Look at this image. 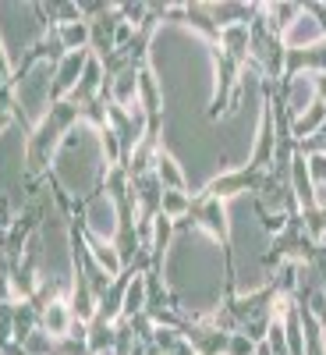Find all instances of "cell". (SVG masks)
<instances>
[{
    "label": "cell",
    "instance_id": "6da1fadb",
    "mask_svg": "<svg viewBox=\"0 0 326 355\" xmlns=\"http://www.w3.org/2000/svg\"><path fill=\"white\" fill-rule=\"evenodd\" d=\"M160 281L185 323H206L230 299L227 249L192 217L174 224V239L160 259Z\"/></svg>",
    "mask_w": 326,
    "mask_h": 355
},
{
    "label": "cell",
    "instance_id": "7a4b0ae2",
    "mask_svg": "<svg viewBox=\"0 0 326 355\" xmlns=\"http://www.w3.org/2000/svg\"><path fill=\"white\" fill-rule=\"evenodd\" d=\"M107 171H110V160L103 153L100 128L78 117V121L71 125V132L61 139V146H57L53 160H50V178H53L57 196H61L64 202L82 206L85 199L103 192Z\"/></svg>",
    "mask_w": 326,
    "mask_h": 355
},
{
    "label": "cell",
    "instance_id": "3957f363",
    "mask_svg": "<svg viewBox=\"0 0 326 355\" xmlns=\"http://www.w3.org/2000/svg\"><path fill=\"white\" fill-rule=\"evenodd\" d=\"M33 196L28 182V128L18 121L0 128V217L15 224Z\"/></svg>",
    "mask_w": 326,
    "mask_h": 355
},
{
    "label": "cell",
    "instance_id": "277c9868",
    "mask_svg": "<svg viewBox=\"0 0 326 355\" xmlns=\"http://www.w3.org/2000/svg\"><path fill=\"white\" fill-rule=\"evenodd\" d=\"M53 61H43V57H28V61L11 75V96H15V117L36 132L46 114L53 110Z\"/></svg>",
    "mask_w": 326,
    "mask_h": 355
},
{
    "label": "cell",
    "instance_id": "5b68a950",
    "mask_svg": "<svg viewBox=\"0 0 326 355\" xmlns=\"http://www.w3.org/2000/svg\"><path fill=\"white\" fill-rule=\"evenodd\" d=\"M50 28L53 25L43 4H0V46L11 61V71L28 61V53L46 40Z\"/></svg>",
    "mask_w": 326,
    "mask_h": 355
},
{
    "label": "cell",
    "instance_id": "8992f818",
    "mask_svg": "<svg viewBox=\"0 0 326 355\" xmlns=\"http://www.w3.org/2000/svg\"><path fill=\"white\" fill-rule=\"evenodd\" d=\"M75 121H78V110L68 100H61V103H53V110L46 114V121L36 132H28V182H39L50 171L57 146H61V139L71 132Z\"/></svg>",
    "mask_w": 326,
    "mask_h": 355
},
{
    "label": "cell",
    "instance_id": "52a82bcc",
    "mask_svg": "<svg viewBox=\"0 0 326 355\" xmlns=\"http://www.w3.org/2000/svg\"><path fill=\"white\" fill-rule=\"evenodd\" d=\"M82 234L93 242L117 245V234H121V206L107 192H96L93 199L82 202Z\"/></svg>",
    "mask_w": 326,
    "mask_h": 355
},
{
    "label": "cell",
    "instance_id": "ba28073f",
    "mask_svg": "<svg viewBox=\"0 0 326 355\" xmlns=\"http://www.w3.org/2000/svg\"><path fill=\"white\" fill-rule=\"evenodd\" d=\"M280 110L287 117V125L294 117H302L312 103H316V89H312V75L309 71H298V75H287L284 78V89H280Z\"/></svg>",
    "mask_w": 326,
    "mask_h": 355
},
{
    "label": "cell",
    "instance_id": "9c48e42d",
    "mask_svg": "<svg viewBox=\"0 0 326 355\" xmlns=\"http://www.w3.org/2000/svg\"><path fill=\"white\" fill-rule=\"evenodd\" d=\"M326 36H323V28H319V21L312 18V11L302 4V11H298V18H294L284 33H280V46L287 50V53H302V50H312V46H319Z\"/></svg>",
    "mask_w": 326,
    "mask_h": 355
},
{
    "label": "cell",
    "instance_id": "30bf717a",
    "mask_svg": "<svg viewBox=\"0 0 326 355\" xmlns=\"http://www.w3.org/2000/svg\"><path fill=\"white\" fill-rule=\"evenodd\" d=\"M89 53L93 50H75V53H64L61 61H57V68H53V103H61L75 93V85H78V78L89 64Z\"/></svg>",
    "mask_w": 326,
    "mask_h": 355
},
{
    "label": "cell",
    "instance_id": "8fae6325",
    "mask_svg": "<svg viewBox=\"0 0 326 355\" xmlns=\"http://www.w3.org/2000/svg\"><path fill=\"white\" fill-rule=\"evenodd\" d=\"M206 234H213L217 242H227V206L220 199H210V196H199L192 202V214H188Z\"/></svg>",
    "mask_w": 326,
    "mask_h": 355
},
{
    "label": "cell",
    "instance_id": "7c38bea8",
    "mask_svg": "<svg viewBox=\"0 0 326 355\" xmlns=\"http://www.w3.org/2000/svg\"><path fill=\"white\" fill-rule=\"evenodd\" d=\"M181 338L195 348V355H227V341H230L227 331H217L210 323H185Z\"/></svg>",
    "mask_w": 326,
    "mask_h": 355
},
{
    "label": "cell",
    "instance_id": "4fadbf2b",
    "mask_svg": "<svg viewBox=\"0 0 326 355\" xmlns=\"http://www.w3.org/2000/svg\"><path fill=\"white\" fill-rule=\"evenodd\" d=\"M39 327H43L53 341L68 338V334H71V327H75L71 302H68V299H53V302H46V306H43V320H39Z\"/></svg>",
    "mask_w": 326,
    "mask_h": 355
},
{
    "label": "cell",
    "instance_id": "5bb4252c",
    "mask_svg": "<svg viewBox=\"0 0 326 355\" xmlns=\"http://www.w3.org/2000/svg\"><path fill=\"white\" fill-rule=\"evenodd\" d=\"M298 11H302V4H259L255 21H259L270 36L280 40V33H284L294 18H298Z\"/></svg>",
    "mask_w": 326,
    "mask_h": 355
},
{
    "label": "cell",
    "instance_id": "9a60e30c",
    "mask_svg": "<svg viewBox=\"0 0 326 355\" xmlns=\"http://www.w3.org/2000/svg\"><path fill=\"white\" fill-rule=\"evenodd\" d=\"M153 174H156V182L167 189V192H185L188 189V178H185V171H181V164H177L163 146H160V153H156V160H153Z\"/></svg>",
    "mask_w": 326,
    "mask_h": 355
},
{
    "label": "cell",
    "instance_id": "2e32d148",
    "mask_svg": "<svg viewBox=\"0 0 326 355\" xmlns=\"http://www.w3.org/2000/svg\"><path fill=\"white\" fill-rule=\"evenodd\" d=\"M82 245H85L89 256H93V263L100 266V270H107L110 277H121L125 274V259H121V252H117V245L93 242V239H85V234H82Z\"/></svg>",
    "mask_w": 326,
    "mask_h": 355
},
{
    "label": "cell",
    "instance_id": "e0dca14e",
    "mask_svg": "<svg viewBox=\"0 0 326 355\" xmlns=\"http://www.w3.org/2000/svg\"><path fill=\"white\" fill-rule=\"evenodd\" d=\"M114 345H117V323H107V320H100V316H93L89 320V352H114Z\"/></svg>",
    "mask_w": 326,
    "mask_h": 355
},
{
    "label": "cell",
    "instance_id": "ac0fdd59",
    "mask_svg": "<svg viewBox=\"0 0 326 355\" xmlns=\"http://www.w3.org/2000/svg\"><path fill=\"white\" fill-rule=\"evenodd\" d=\"M145 274H132L128 281V291H125V316L121 320H135V316H145Z\"/></svg>",
    "mask_w": 326,
    "mask_h": 355
},
{
    "label": "cell",
    "instance_id": "d6986e66",
    "mask_svg": "<svg viewBox=\"0 0 326 355\" xmlns=\"http://www.w3.org/2000/svg\"><path fill=\"white\" fill-rule=\"evenodd\" d=\"M298 316H302V334H305V355H326V338L319 331V323L312 320V313L305 306H298Z\"/></svg>",
    "mask_w": 326,
    "mask_h": 355
},
{
    "label": "cell",
    "instance_id": "ffe728a7",
    "mask_svg": "<svg viewBox=\"0 0 326 355\" xmlns=\"http://www.w3.org/2000/svg\"><path fill=\"white\" fill-rule=\"evenodd\" d=\"M192 214V196L188 192H167L163 189V202H160V217H167V220H185Z\"/></svg>",
    "mask_w": 326,
    "mask_h": 355
},
{
    "label": "cell",
    "instance_id": "44dd1931",
    "mask_svg": "<svg viewBox=\"0 0 326 355\" xmlns=\"http://www.w3.org/2000/svg\"><path fill=\"white\" fill-rule=\"evenodd\" d=\"M57 36H61L64 50H89V21H68V25H57Z\"/></svg>",
    "mask_w": 326,
    "mask_h": 355
},
{
    "label": "cell",
    "instance_id": "7402d4cb",
    "mask_svg": "<svg viewBox=\"0 0 326 355\" xmlns=\"http://www.w3.org/2000/svg\"><path fill=\"white\" fill-rule=\"evenodd\" d=\"M15 345V302H0V348Z\"/></svg>",
    "mask_w": 326,
    "mask_h": 355
},
{
    "label": "cell",
    "instance_id": "603a6c76",
    "mask_svg": "<svg viewBox=\"0 0 326 355\" xmlns=\"http://www.w3.org/2000/svg\"><path fill=\"white\" fill-rule=\"evenodd\" d=\"M298 157H302V153H298ZM305 171H309V182H312L316 196L326 192V157H305Z\"/></svg>",
    "mask_w": 326,
    "mask_h": 355
},
{
    "label": "cell",
    "instance_id": "cb8c5ba5",
    "mask_svg": "<svg viewBox=\"0 0 326 355\" xmlns=\"http://www.w3.org/2000/svg\"><path fill=\"white\" fill-rule=\"evenodd\" d=\"M298 153L302 157H326V125L316 135H309L305 142H298Z\"/></svg>",
    "mask_w": 326,
    "mask_h": 355
},
{
    "label": "cell",
    "instance_id": "d4e9b609",
    "mask_svg": "<svg viewBox=\"0 0 326 355\" xmlns=\"http://www.w3.org/2000/svg\"><path fill=\"white\" fill-rule=\"evenodd\" d=\"M255 348L259 345L245 334H230V341H227V355H255Z\"/></svg>",
    "mask_w": 326,
    "mask_h": 355
},
{
    "label": "cell",
    "instance_id": "484cf974",
    "mask_svg": "<svg viewBox=\"0 0 326 355\" xmlns=\"http://www.w3.org/2000/svg\"><path fill=\"white\" fill-rule=\"evenodd\" d=\"M309 11H312V18L319 21V28H323V36H326V4H305Z\"/></svg>",
    "mask_w": 326,
    "mask_h": 355
},
{
    "label": "cell",
    "instance_id": "4316f807",
    "mask_svg": "<svg viewBox=\"0 0 326 355\" xmlns=\"http://www.w3.org/2000/svg\"><path fill=\"white\" fill-rule=\"evenodd\" d=\"M167 355H195V348H192V345H188V341L181 338V341H177V345H174V348H170Z\"/></svg>",
    "mask_w": 326,
    "mask_h": 355
}]
</instances>
